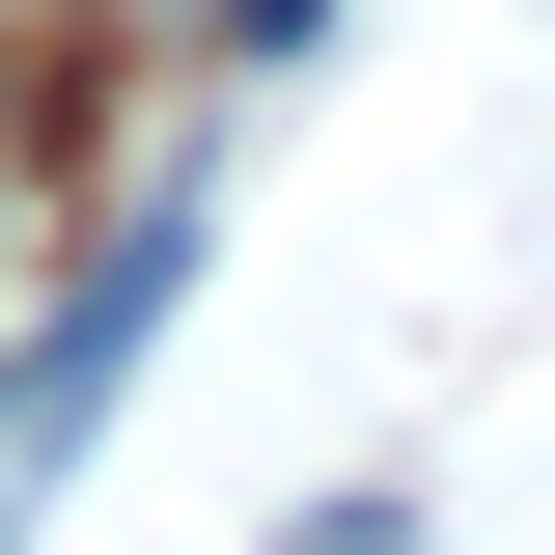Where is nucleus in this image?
Instances as JSON below:
<instances>
[{
	"label": "nucleus",
	"mask_w": 555,
	"mask_h": 555,
	"mask_svg": "<svg viewBox=\"0 0 555 555\" xmlns=\"http://www.w3.org/2000/svg\"><path fill=\"white\" fill-rule=\"evenodd\" d=\"M195 250H222V195H195V167H139V195L83 222V278H56V334L0 361V444H28V500H56L83 444H112V389L167 361V306H195Z\"/></svg>",
	"instance_id": "obj_1"
},
{
	"label": "nucleus",
	"mask_w": 555,
	"mask_h": 555,
	"mask_svg": "<svg viewBox=\"0 0 555 555\" xmlns=\"http://www.w3.org/2000/svg\"><path fill=\"white\" fill-rule=\"evenodd\" d=\"M306 28H334V0H167V56H222V83H250V56H306Z\"/></svg>",
	"instance_id": "obj_2"
},
{
	"label": "nucleus",
	"mask_w": 555,
	"mask_h": 555,
	"mask_svg": "<svg viewBox=\"0 0 555 555\" xmlns=\"http://www.w3.org/2000/svg\"><path fill=\"white\" fill-rule=\"evenodd\" d=\"M278 555H416V473H361V500H306Z\"/></svg>",
	"instance_id": "obj_3"
},
{
	"label": "nucleus",
	"mask_w": 555,
	"mask_h": 555,
	"mask_svg": "<svg viewBox=\"0 0 555 555\" xmlns=\"http://www.w3.org/2000/svg\"><path fill=\"white\" fill-rule=\"evenodd\" d=\"M0 528H28V444H0Z\"/></svg>",
	"instance_id": "obj_4"
}]
</instances>
